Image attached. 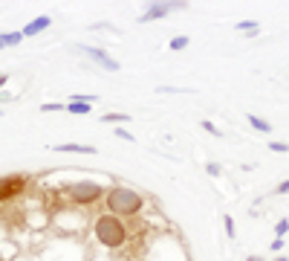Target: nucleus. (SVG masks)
<instances>
[{
	"mask_svg": "<svg viewBox=\"0 0 289 261\" xmlns=\"http://www.w3.org/2000/svg\"><path fill=\"white\" fill-rule=\"evenodd\" d=\"M92 232H95V241L107 249H119L127 241V226L122 224V218H116V215H99Z\"/></svg>",
	"mask_w": 289,
	"mask_h": 261,
	"instance_id": "nucleus-1",
	"label": "nucleus"
},
{
	"mask_svg": "<svg viewBox=\"0 0 289 261\" xmlns=\"http://www.w3.org/2000/svg\"><path fill=\"white\" fill-rule=\"evenodd\" d=\"M107 209H110V215H136L142 206H145V201H142V194L133 189H127V186H113V189L107 191Z\"/></svg>",
	"mask_w": 289,
	"mask_h": 261,
	"instance_id": "nucleus-2",
	"label": "nucleus"
},
{
	"mask_svg": "<svg viewBox=\"0 0 289 261\" xmlns=\"http://www.w3.org/2000/svg\"><path fill=\"white\" fill-rule=\"evenodd\" d=\"M64 191H67V198L72 203H81V206H90V203L102 201L104 189L99 186V183H92V180H81V183H69V186H64Z\"/></svg>",
	"mask_w": 289,
	"mask_h": 261,
	"instance_id": "nucleus-3",
	"label": "nucleus"
},
{
	"mask_svg": "<svg viewBox=\"0 0 289 261\" xmlns=\"http://www.w3.org/2000/svg\"><path fill=\"white\" fill-rule=\"evenodd\" d=\"M26 183L29 180L23 177V174H6V177H0V203L21 198L23 191H26Z\"/></svg>",
	"mask_w": 289,
	"mask_h": 261,
	"instance_id": "nucleus-4",
	"label": "nucleus"
},
{
	"mask_svg": "<svg viewBox=\"0 0 289 261\" xmlns=\"http://www.w3.org/2000/svg\"><path fill=\"white\" fill-rule=\"evenodd\" d=\"M185 3H173V0H159V3H150L145 12L139 15V24H150V21H159L165 15L176 12V9H182Z\"/></svg>",
	"mask_w": 289,
	"mask_h": 261,
	"instance_id": "nucleus-5",
	"label": "nucleus"
},
{
	"mask_svg": "<svg viewBox=\"0 0 289 261\" xmlns=\"http://www.w3.org/2000/svg\"><path fill=\"white\" fill-rule=\"evenodd\" d=\"M81 52H84L87 58H92L99 67H104V70H110V73H119V70H122V64H119L116 58H110V55H107L104 49H99V47H81Z\"/></svg>",
	"mask_w": 289,
	"mask_h": 261,
	"instance_id": "nucleus-6",
	"label": "nucleus"
},
{
	"mask_svg": "<svg viewBox=\"0 0 289 261\" xmlns=\"http://www.w3.org/2000/svg\"><path fill=\"white\" fill-rule=\"evenodd\" d=\"M49 24H52V18H49V15H38L35 21H29V24L23 26L21 32H23V38H32V35H38V32H44Z\"/></svg>",
	"mask_w": 289,
	"mask_h": 261,
	"instance_id": "nucleus-7",
	"label": "nucleus"
},
{
	"mask_svg": "<svg viewBox=\"0 0 289 261\" xmlns=\"http://www.w3.org/2000/svg\"><path fill=\"white\" fill-rule=\"evenodd\" d=\"M52 151H67V154H95V145H78V143H64V145H49Z\"/></svg>",
	"mask_w": 289,
	"mask_h": 261,
	"instance_id": "nucleus-8",
	"label": "nucleus"
},
{
	"mask_svg": "<svg viewBox=\"0 0 289 261\" xmlns=\"http://www.w3.org/2000/svg\"><path fill=\"white\" fill-rule=\"evenodd\" d=\"M21 41H23V32H3V35H0V49L3 47H18Z\"/></svg>",
	"mask_w": 289,
	"mask_h": 261,
	"instance_id": "nucleus-9",
	"label": "nucleus"
},
{
	"mask_svg": "<svg viewBox=\"0 0 289 261\" xmlns=\"http://www.w3.org/2000/svg\"><path fill=\"white\" fill-rule=\"evenodd\" d=\"M246 122H249V125H252L254 130H260V134H269V130H272V125H269L266 119L254 116V113H249V116H246Z\"/></svg>",
	"mask_w": 289,
	"mask_h": 261,
	"instance_id": "nucleus-10",
	"label": "nucleus"
},
{
	"mask_svg": "<svg viewBox=\"0 0 289 261\" xmlns=\"http://www.w3.org/2000/svg\"><path fill=\"white\" fill-rule=\"evenodd\" d=\"M191 44V38L188 35H176V38H171V52H179V49H185Z\"/></svg>",
	"mask_w": 289,
	"mask_h": 261,
	"instance_id": "nucleus-11",
	"label": "nucleus"
},
{
	"mask_svg": "<svg viewBox=\"0 0 289 261\" xmlns=\"http://www.w3.org/2000/svg\"><path fill=\"white\" fill-rule=\"evenodd\" d=\"M237 29H240V32H243L246 38H254V35H257V24H254V21H243V24L237 26Z\"/></svg>",
	"mask_w": 289,
	"mask_h": 261,
	"instance_id": "nucleus-12",
	"label": "nucleus"
},
{
	"mask_svg": "<svg viewBox=\"0 0 289 261\" xmlns=\"http://www.w3.org/2000/svg\"><path fill=\"white\" fill-rule=\"evenodd\" d=\"M90 107L92 105H84V102H69L67 110H69V113H81V116H84V113H90Z\"/></svg>",
	"mask_w": 289,
	"mask_h": 261,
	"instance_id": "nucleus-13",
	"label": "nucleus"
},
{
	"mask_svg": "<svg viewBox=\"0 0 289 261\" xmlns=\"http://www.w3.org/2000/svg\"><path fill=\"white\" fill-rule=\"evenodd\" d=\"M102 122H116V125H119V122H130V116H127V113H104Z\"/></svg>",
	"mask_w": 289,
	"mask_h": 261,
	"instance_id": "nucleus-14",
	"label": "nucleus"
},
{
	"mask_svg": "<svg viewBox=\"0 0 289 261\" xmlns=\"http://www.w3.org/2000/svg\"><path fill=\"white\" fill-rule=\"evenodd\" d=\"M159 93H194V90H191V87H165V84H162Z\"/></svg>",
	"mask_w": 289,
	"mask_h": 261,
	"instance_id": "nucleus-15",
	"label": "nucleus"
},
{
	"mask_svg": "<svg viewBox=\"0 0 289 261\" xmlns=\"http://www.w3.org/2000/svg\"><path fill=\"white\" fill-rule=\"evenodd\" d=\"M286 232H289V221L283 218V221H277V226H275V235H277V238H283Z\"/></svg>",
	"mask_w": 289,
	"mask_h": 261,
	"instance_id": "nucleus-16",
	"label": "nucleus"
},
{
	"mask_svg": "<svg viewBox=\"0 0 289 261\" xmlns=\"http://www.w3.org/2000/svg\"><path fill=\"white\" fill-rule=\"evenodd\" d=\"M269 151H275V154H289V145L286 143H269Z\"/></svg>",
	"mask_w": 289,
	"mask_h": 261,
	"instance_id": "nucleus-17",
	"label": "nucleus"
},
{
	"mask_svg": "<svg viewBox=\"0 0 289 261\" xmlns=\"http://www.w3.org/2000/svg\"><path fill=\"white\" fill-rule=\"evenodd\" d=\"M116 137H119V140H127V143H136V137H133L127 128H116Z\"/></svg>",
	"mask_w": 289,
	"mask_h": 261,
	"instance_id": "nucleus-18",
	"label": "nucleus"
},
{
	"mask_svg": "<svg viewBox=\"0 0 289 261\" xmlns=\"http://www.w3.org/2000/svg\"><path fill=\"white\" fill-rule=\"evenodd\" d=\"M200 125H203V130H208L211 137H220V128H214V122H208V119H203Z\"/></svg>",
	"mask_w": 289,
	"mask_h": 261,
	"instance_id": "nucleus-19",
	"label": "nucleus"
},
{
	"mask_svg": "<svg viewBox=\"0 0 289 261\" xmlns=\"http://www.w3.org/2000/svg\"><path fill=\"white\" fill-rule=\"evenodd\" d=\"M44 113H52V110H67V105H58V102H49V105H41Z\"/></svg>",
	"mask_w": 289,
	"mask_h": 261,
	"instance_id": "nucleus-20",
	"label": "nucleus"
},
{
	"mask_svg": "<svg viewBox=\"0 0 289 261\" xmlns=\"http://www.w3.org/2000/svg\"><path fill=\"white\" fill-rule=\"evenodd\" d=\"M206 171L211 174V177H220V171H223V168H220V163H206Z\"/></svg>",
	"mask_w": 289,
	"mask_h": 261,
	"instance_id": "nucleus-21",
	"label": "nucleus"
},
{
	"mask_svg": "<svg viewBox=\"0 0 289 261\" xmlns=\"http://www.w3.org/2000/svg\"><path fill=\"white\" fill-rule=\"evenodd\" d=\"M223 224H226V232H229V238H234V221H231V215H223Z\"/></svg>",
	"mask_w": 289,
	"mask_h": 261,
	"instance_id": "nucleus-22",
	"label": "nucleus"
},
{
	"mask_svg": "<svg viewBox=\"0 0 289 261\" xmlns=\"http://www.w3.org/2000/svg\"><path fill=\"white\" fill-rule=\"evenodd\" d=\"M275 194H289V180H283V183L277 186V189H275Z\"/></svg>",
	"mask_w": 289,
	"mask_h": 261,
	"instance_id": "nucleus-23",
	"label": "nucleus"
},
{
	"mask_svg": "<svg viewBox=\"0 0 289 261\" xmlns=\"http://www.w3.org/2000/svg\"><path fill=\"white\" fill-rule=\"evenodd\" d=\"M283 244H286L283 238H275V241H272V249H283Z\"/></svg>",
	"mask_w": 289,
	"mask_h": 261,
	"instance_id": "nucleus-24",
	"label": "nucleus"
},
{
	"mask_svg": "<svg viewBox=\"0 0 289 261\" xmlns=\"http://www.w3.org/2000/svg\"><path fill=\"white\" fill-rule=\"evenodd\" d=\"M6 82H9V76H3V73H0V90L6 87Z\"/></svg>",
	"mask_w": 289,
	"mask_h": 261,
	"instance_id": "nucleus-25",
	"label": "nucleus"
},
{
	"mask_svg": "<svg viewBox=\"0 0 289 261\" xmlns=\"http://www.w3.org/2000/svg\"><path fill=\"white\" fill-rule=\"evenodd\" d=\"M246 261H263V258H260V255H249Z\"/></svg>",
	"mask_w": 289,
	"mask_h": 261,
	"instance_id": "nucleus-26",
	"label": "nucleus"
},
{
	"mask_svg": "<svg viewBox=\"0 0 289 261\" xmlns=\"http://www.w3.org/2000/svg\"><path fill=\"white\" fill-rule=\"evenodd\" d=\"M275 261H289V258H275Z\"/></svg>",
	"mask_w": 289,
	"mask_h": 261,
	"instance_id": "nucleus-27",
	"label": "nucleus"
}]
</instances>
